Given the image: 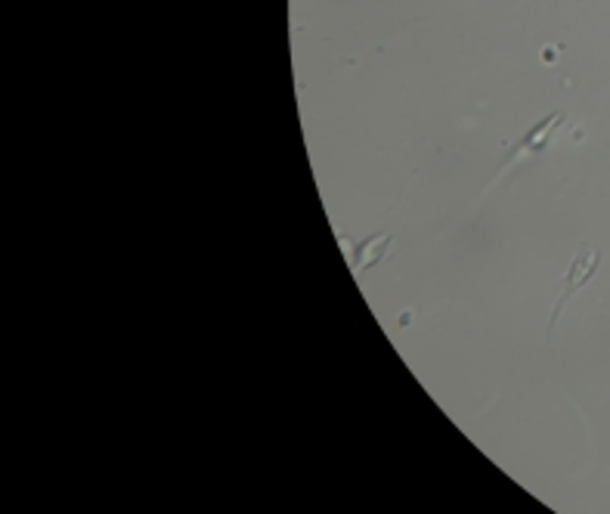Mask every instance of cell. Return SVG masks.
I'll return each mask as SVG.
<instances>
[{"mask_svg": "<svg viewBox=\"0 0 610 514\" xmlns=\"http://www.w3.org/2000/svg\"><path fill=\"white\" fill-rule=\"evenodd\" d=\"M601 264V254L598 251H592V248H583L576 258H573V264L568 269V279H564V288H561V298H558V304L551 310V323H549V338H551V329H555V323H558V316H561V310L568 304L570 298L580 291V288L589 283L592 276H595V269Z\"/></svg>", "mask_w": 610, "mask_h": 514, "instance_id": "1", "label": "cell"}, {"mask_svg": "<svg viewBox=\"0 0 610 514\" xmlns=\"http://www.w3.org/2000/svg\"><path fill=\"white\" fill-rule=\"evenodd\" d=\"M561 118H564L561 112H551V115H546V118H539V122L533 124L527 134H524L518 143L511 146L509 155H506V159H502V165H499V174H502V171H506L509 165H514L521 155H536V152L549 149L551 134L558 130V122H561Z\"/></svg>", "mask_w": 610, "mask_h": 514, "instance_id": "2", "label": "cell"}]
</instances>
